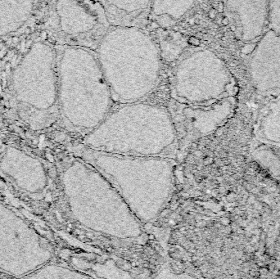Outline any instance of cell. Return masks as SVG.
Listing matches in <instances>:
<instances>
[{
    "label": "cell",
    "instance_id": "ba28073f",
    "mask_svg": "<svg viewBox=\"0 0 280 279\" xmlns=\"http://www.w3.org/2000/svg\"><path fill=\"white\" fill-rule=\"evenodd\" d=\"M248 68L258 92L280 93V35L270 29L265 32L250 53Z\"/></svg>",
    "mask_w": 280,
    "mask_h": 279
},
{
    "label": "cell",
    "instance_id": "7a4b0ae2",
    "mask_svg": "<svg viewBox=\"0 0 280 279\" xmlns=\"http://www.w3.org/2000/svg\"><path fill=\"white\" fill-rule=\"evenodd\" d=\"M176 130L170 112L163 106L123 103L84 137V147L114 155L160 156L174 144Z\"/></svg>",
    "mask_w": 280,
    "mask_h": 279
},
{
    "label": "cell",
    "instance_id": "52a82bcc",
    "mask_svg": "<svg viewBox=\"0 0 280 279\" xmlns=\"http://www.w3.org/2000/svg\"><path fill=\"white\" fill-rule=\"evenodd\" d=\"M55 24L62 43L93 50L112 26L101 0H58Z\"/></svg>",
    "mask_w": 280,
    "mask_h": 279
},
{
    "label": "cell",
    "instance_id": "30bf717a",
    "mask_svg": "<svg viewBox=\"0 0 280 279\" xmlns=\"http://www.w3.org/2000/svg\"><path fill=\"white\" fill-rule=\"evenodd\" d=\"M180 105L184 107L183 114L191 125L199 133L207 134L229 116L234 105V99L232 96L208 105Z\"/></svg>",
    "mask_w": 280,
    "mask_h": 279
},
{
    "label": "cell",
    "instance_id": "7c38bea8",
    "mask_svg": "<svg viewBox=\"0 0 280 279\" xmlns=\"http://www.w3.org/2000/svg\"><path fill=\"white\" fill-rule=\"evenodd\" d=\"M196 0H152L149 17L161 28H170L192 9Z\"/></svg>",
    "mask_w": 280,
    "mask_h": 279
},
{
    "label": "cell",
    "instance_id": "3957f363",
    "mask_svg": "<svg viewBox=\"0 0 280 279\" xmlns=\"http://www.w3.org/2000/svg\"><path fill=\"white\" fill-rule=\"evenodd\" d=\"M83 159L112 184L142 224L154 220L173 192V165L160 156L108 154L85 148Z\"/></svg>",
    "mask_w": 280,
    "mask_h": 279
},
{
    "label": "cell",
    "instance_id": "9c48e42d",
    "mask_svg": "<svg viewBox=\"0 0 280 279\" xmlns=\"http://www.w3.org/2000/svg\"><path fill=\"white\" fill-rule=\"evenodd\" d=\"M235 35L244 43H255L268 30L270 0H225Z\"/></svg>",
    "mask_w": 280,
    "mask_h": 279
},
{
    "label": "cell",
    "instance_id": "8fae6325",
    "mask_svg": "<svg viewBox=\"0 0 280 279\" xmlns=\"http://www.w3.org/2000/svg\"><path fill=\"white\" fill-rule=\"evenodd\" d=\"M152 0H101L112 26L141 27L149 17Z\"/></svg>",
    "mask_w": 280,
    "mask_h": 279
},
{
    "label": "cell",
    "instance_id": "5b68a950",
    "mask_svg": "<svg viewBox=\"0 0 280 279\" xmlns=\"http://www.w3.org/2000/svg\"><path fill=\"white\" fill-rule=\"evenodd\" d=\"M60 77L64 116L75 129L89 134L115 103L94 50L67 45L60 57Z\"/></svg>",
    "mask_w": 280,
    "mask_h": 279
},
{
    "label": "cell",
    "instance_id": "4fadbf2b",
    "mask_svg": "<svg viewBox=\"0 0 280 279\" xmlns=\"http://www.w3.org/2000/svg\"><path fill=\"white\" fill-rule=\"evenodd\" d=\"M261 138L280 145V93L268 106L259 124Z\"/></svg>",
    "mask_w": 280,
    "mask_h": 279
},
{
    "label": "cell",
    "instance_id": "5bb4252c",
    "mask_svg": "<svg viewBox=\"0 0 280 279\" xmlns=\"http://www.w3.org/2000/svg\"><path fill=\"white\" fill-rule=\"evenodd\" d=\"M268 29L280 35V0H270Z\"/></svg>",
    "mask_w": 280,
    "mask_h": 279
},
{
    "label": "cell",
    "instance_id": "277c9868",
    "mask_svg": "<svg viewBox=\"0 0 280 279\" xmlns=\"http://www.w3.org/2000/svg\"><path fill=\"white\" fill-rule=\"evenodd\" d=\"M65 188L74 218L87 228L118 239L139 237L142 223L117 190L84 160L65 172Z\"/></svg>",
    "mask_w": 280,
    "mask_h": 279
},
{
    "label": "cell",
    "instance_id": "6da1fadb",
    "mask_svg": "<svg viewBox=\"0 0 280 279\" xmlns=\"http://www.w3.org/2000/svg\"><path fill=\"white\" fill-rule=\"evenodd\" d=\"M94 52L117 104L144 101L159 84L160 48L141 27L112 26Z\"/></svg>",
    "mask_w": 280,
    "mask_h": 279
},
{
    "label": "cell",
    "instance_id": "8992f818",
    "mask_svg": "<svg viewBox=\"0 0 280 279\" xmlns=\"http://www.w3.org/2000/svg\"><path fill=\"white\" fill-rule=\"evenodd\" d=\"M235 80L225 62L204 47L181 54L170 77V94L175 103L208 105L232 97Z\"/></svg>",
    "mask_w": 280,
    "mask_h": 279
}]
</instances>
